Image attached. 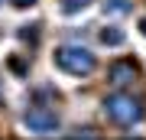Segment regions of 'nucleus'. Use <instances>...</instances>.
Masks as SVG:
<instances>
[{"instance_id":"1","label":"nucleus","mask_w":146,"mask_h":140,"mask_svg":"<svg viewBox=\"0 0 146 140\" xmlns=\"http://www.w3.org/2000/svg\"><path fill=\"white\" fill-rule=\"evenodd\" d=\"M104 114L114 121L117 127H130V124H136V121H143V101L120 88V91H114L104 101Z\"/></svg>"},{"instance_id":"2","label":"nucleus","mask_w":146,"mask_h":140,"mask_svg":"<svg viewBox=\"0 0 146 140\" xmlns=\"http://www.w3.org/2000/svg\"><path fill=\"white\" fill-rule=\"evenodd\" d=\"M52 62L62 68V72H68V75H91L94 68H98L94 52L81 49V46H58L52 52Z\"/></svg>"},{"instance_id":"3","label":"nucleus","mask_w":146,"mask_h":140,"mask_svg":"<svg viewBox=\"0 0 146 140\" xmlns=\"http://www.w3.org/2000/svg\"><path fill=\"white\" fill-rule=\"evenodd\" d=\"M23 124L29 130H36V134H49V130H58V114L49 108H33V111H26Z\"/></svg>"},{"instance_id":"4","label":"nucleus","mask_w":146,"mask_h":140,"mask_svg":"<svg viewBox=\"0 0 146 140\" xmlns=\"http://www.w3.org/2000/svg\"><path fill=\"white\" fill-rule=\"evenodd\" d=\"M133 78H136V59H117L107 68L110 88H127V85H133Z\"/></svg>"},{"instance_id":"5","label":"nucleus","mask_w":146,"mask_h":140,"mask_svg":"<svg viewBox=\"0 0 146 140\" xmlns=\"http://www.w3.org/2000/svg\"><path fill=\"white\" fill-rule=\"evenodd\" d=\"M101 42H104V46H120V42H123V33L120 29H114V26H104V29H101Z\"/></svg>"},{"instance_id":"6","label":"nucleus","mask_w":146,"mask_h":140,"mask_svg":"<svg viewBox=\"0 0 146 140\" xmlns=\"http://www.w3.org/2000/svg\"><path fill=\"white\" fill-rule=\"evenodd\" d=\"M36 33H39V26H33V29H29V26H23V29H20V39H23V42H29V46H36V42H39Z\"/></svg>"},{"instance_id":"7","label":"nucleus","mask_w":146,"mask_h":140,"mask_svg":"<svg viewBox=\"0 0 146 140\" xmlns=\"http://www.w3.org/2000/svg\"><path fill=\"white\" fill-rule=\"evenodd\" d=\"M10 72H13V75H20V78H26V65H23V59H20V56H10Z\"/></svg>"},{"instance_id":"8","label":"nucleus","mask_w":146,"mask_h":140,"mask_svg":"<svg viewBox=\"0 0 146 140\" xmlns=\"http://www.w3.org/2000/svg\"><path fill=\"white\" fill-rule=\"evenodd\" d=\"M36 0H10V7H16V10H23V7H33Z\"/></svg>"},{"instance_id":"9","label":"nucleus","mask_w":146,"mask_h":140,"mask_svg":"<svg viewBox=\"0 0 146 140\" xmlns=\"http://www.w3.org/2000/svg\"><path fill=\"white\" fill-rule=\"evenodd\" d=\"M0 85H3V82H0ZM0 104H3V88H0Z\"/></svg>"}]
</instances>
